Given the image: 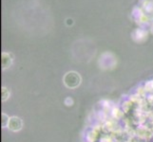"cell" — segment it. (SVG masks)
<instances>
[{
  "label": "cell",
  "mask_w": 153,
  "mask_h": 142,
  "mask_svg": "<svg viewBox=\"0 0 153 142\" xmlns=\"http://www.w3.org/2000/svg\"><path fill=\"white\" fill-rule=\"evenodd\" d=\"M13 63V57L10 54L7 53V52H3L1 55V65H2V69H7L10 65H12Z\"/></svg>",
  "instance_id": "obj_3"
},
{
  "label": "cell",
  "mask_w": 153,
  "mask_h": 142,
  "mask_svg": "<svg viewBox=\"0 0 153 142\" xmlns=\"http://www.w3.org/2000/svg\"><path fill=\"white\" fill-rule=\"evenodd\" d=\"M82 79L79 73L75 71H70L63 78V82L66 87L70 89H75L81 85Z\"/></svg>",
  "instance_id": "obj_1"
},
{
  "label": "cell",
  "mask_w": 153,
  "mask_h": 142,
  "mask_svg": "<svg viewBox=\"0 0 153 142\" xmlns=\"http://www.w3.org/2000/svg\"><path fill=\"white\" fill-rule=\"evenodd\" d=\"M23 127L22 119L18 117H12L10 118V121L8 124V128L12 132H18Z\"/></svg>",
  "instance_id": "obj_2"
},
{
  "label": "cell",
  "mask_w": 153,
  "mask_h": 142,
  "mask_svg": "<svg viewBox=\"0 0 153 142\" xmlns=\"http://www.w3.org/2000/svg\"><path fill=\"white\" fill-rule=\"evenodd\" d=\"M10 117L5 113H2L1 115V125L2 127L5 128V127H8V124H9V121H10Z\"/></svg>",
  "instance_id": "obj_5"
},
{
  "label": "cell",
  "mask_w": 153,
  "mask_h": 142,
  "mask_svg": "<svg viewBox=\"0 0 153 142\" xmlns=\"http://www.w3.org/2000/svg\"><path fill=\"white\" fill-rule=\"evenodd\" d=\"M65 104L67 105V106H72V105H73V99L71 97L66 98V99H65Z\"/></svg>",
  "instance_id": "obj_6"
},
{
  "label": "cell",
  "mask_w": 153,
  "mask_h": 142,
  "mask_svg": "<svg viewBox=\"0 0 153 142\" xmlns=\"http://www.w3.org/2000/svg\"><path fill=\"white\" fill-rule=\"evenodd\" d=\"M10 92L9 91V89L5 86H2L1 88V99L2 102H6L7 99L10 98Z\"/></svg>",
  "instance_id": "obj_4"
}]
</instances>
